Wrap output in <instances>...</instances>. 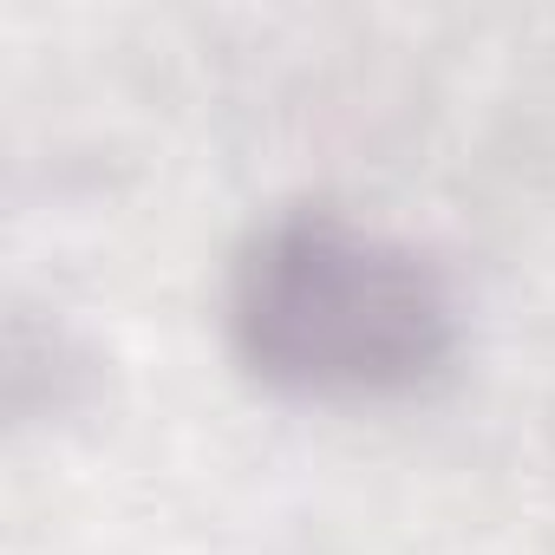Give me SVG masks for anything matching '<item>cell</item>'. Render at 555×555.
Returning a JSON list of instances; mask_svg holds the SVG:
<instances>
[{
  "label": "cell",
  "instance_id": "obj_1",
  "mask_svg": "<svg viewBox=\"0 0 555 555\" xmlns=\"http://www.w3.org/2000/svg\"><path fill=\"white\" fill-rule=\"evenodd\" d=\"M229 340L274 392L399 399L444 373L457 308L418 248L340 209H288L235 255Z\"/></svg>",
  "mask_w": 555,
  "mask_h": 555
}]
</instances>
